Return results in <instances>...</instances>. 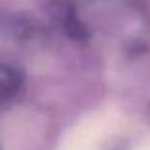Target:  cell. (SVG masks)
<instances>
[{"label": "cell", "mask_w": 150, "mask_h": 150, "mask_svg": "<svg viewBox=\"0 0 150 150\" xmlns=\"http://www.w3.org/2000/svg\"><path fill=\"white\" fill-rule=\"evenodd\" d=\"M139 150H150V139H148V141H144V143L139 146Z\"/></svg>", "instance_id": "2"}, {"label": "cell", "mask_w": 150, "mask_h": 150, "mask_svg": "<svg viewBox=\"0 0 150 150\" xmlns=\"http://www.w3.org/2000/svg\"><path fill=\"white\" fill-rule=\"evenodd\" d=\"M15 88V80H8V70L0 69V95H8V91Z\"/></svg>", "instance_id": "1"}]
</instances>
